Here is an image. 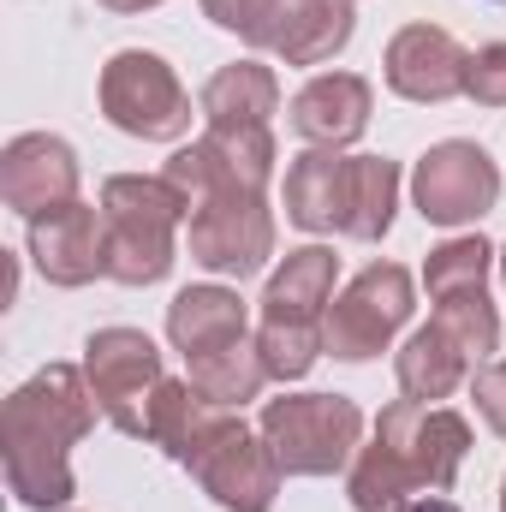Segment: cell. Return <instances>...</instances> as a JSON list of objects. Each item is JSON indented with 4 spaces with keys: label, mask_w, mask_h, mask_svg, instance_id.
<instances>
[{
    "label": "cell",
    "mask_w": 506,
    "mask_h": 512,
    "mask_svg": "<svg viewBox=\"0 0 506 512\" xmlns=\"http://www.w3.org/2000/svg\"><path fill=\"white\" fill-rule=\"evenodd\" d=\"M167 179L191 203V256L215 274H256L274 251V221L262 209V179H251L215 137L179 149Z\"/></svg>",
    "instance_id": "7a4b0ae2"
},
{
    "label": "cell",
    "mask_w": 506,
    "mask_h": 512,
    "mask_svg": "<svg viewBox=\"0 0 506 512\" xmlns=\"http://www.w3.org/2000/svg\"><path fill=\"white\" fill-rule=\"evenodd\" d=\"M501 262H506V256H501Z\"/></svg>",
    "instance_id": "4dcf8cb0"
},
{
    "label": "cell",
    "mask_w": 506,
    "mask_h": 512,
    "mask_svg": "<svg viewBox=\"0 0 506 512\" xmlns=\"http://www.w3.org/2000/svg\"><path fill=\"white\" fill-rule=\"evenodd\" d=\"M0 197L6 209L18 215H42V209H66L78 203V161L60 137L48 131H30V137H12L6 155H0Z\"/></svg>",
    "instance_id": "8fae6325"
},
{
    "label": "cell",
    "mask_w": 506,
    "mask_h": 512,
    "mask_svg": "<svg viewBox=\"0 0 506 512\" xmlns=\"http://www.w3.org/2000/svg\"><path fill=\"white\" fill-rule=\"evenodd\" d=\"M84 376H90L96 405L108 411V423L126 429V435H143L149 399H155V387L167 382L155 340L137 334V328H102V334H90V346H84Z\"/></svg>",
    "instance_id": "52a82bcc"
},
{
    "label": "cell",
    "mask_w": 506,
    "mask_h": 512,
    "mask_svg": "<svg viewBox=\"0 0 506 512\" xmlns=\"http://www.w3.org/2000/svg\"><path fill=\"white\" fill-rule=\"evenodd\" d=\"M352 191H358V155L310 149L286 173V215L304 233H346L352 221Z\"/></svg>",
    "instance_id": "9a60e30c"
},
{
    "label": "cell",
    "mask_w": 506,
    "mask_h": 512,
    "mask_svg": "<svg viewBox=\"0 0 506 512\" xmlns=\"http://www.w3.org/2000/svg\"><path fill=\"white\" fill-rule=\"evenodd\" d=\"M477 405H483V417L495 423V435L506 441V364H489V370H477Z\"/></svg>",
    "instance_id": "4316f807"
},
{
    "label": "cell",
    "mask_w": 506,
    "mask_h": 512,
    "mask_svg": "<svg viewBox=\"0 0 506 512\" xmlns=\"http://www.w3.org/2000/svg\"><path fill=\"white\" fill-rule=\"evenodd\" d=\"M501 512H506V489H501Z\"/></svg>",
    "instance_id": "f546056e"
},
{
    "label": "cell",
    "mask_w": 506,
    "mask_h": 512,
    "mask_svg": "<svg viewBox=\"0 0 506 512\" xmlns=\"http://www.w3.org/2000/svg\"><path fill=\"white\" fill-rule=\"evenodd\" d=\"M30 256L36 268L54 280V286H84L96 274H108V233H102V215L84 209V203H66V209H48L30 221Z\"/></svg>",
    "instance_id": "4fadbf2b"
},
{
    "label": "cell",
    "mask_w": 506,
    "mask_h": 512,
    "mask_svg": "<svg viewBox=\"0 0 506 512\" xmlns=\"http://www.w3.org/2000/svg\"><path fill=\"white\" fill-rule=\"evenodd\" d=\"M346 36H352V0H292L274 30V54H286L292 66H316L334 48H346Z\"/></svg>",
    "instance_id": "ffe728a7"
},
{
    "label": "cell",
    "mask_w": 506,
    "mask_h": 512,
    "mask_svg": "<svg viewBox=\"0 0 506 512\" xmlns=\"http://www.w3.org/2000/svg\"><path fill=\"white\" fill-rule=\"evenodd\" d=\"M364 435V411L340 393H298V399H268L262 411V441L280 459L286 477H328L352 459Z\"/></svg>",
    "instance_id": "277c9868"
},
{
    "label": "cell",
    "mask_w": 506,
    "mask_h": 512,
    "mask_svg": "<svg viewBox=\"0 0 506 512\" xmlns=\"http://www.w3.org/2000/svg\"><path fill=\"white\" fill-rule=\"evenodd\" d=\"M268 382V370H262V352L256 346H227V352H215V358H197L191 364V387L209 399V405H221V411H233V405H245L256 399Z\"/></svg>",
    "instance_id": "7402d4cb"
},
{
    "label": "cell",
    "mask_w": 506,
    "mask_h": 512,
    "mask_svg": "<svg viewBox=\"0 0 506 512\" xmlns=\"http://www.w3.org/2000/svg\"><path fill=\"white\" fill-rule=\"evenodd\" d=\"M411 512H459V507H453V501H441V495H429V501H417Z\"/></svg>",
    "instance_id": "f1b7e54d"
},
{
    "label": "cell",
    "mask_w": 506,
    "mask_h": 512,
    "mask_svg": "<svg viewBox=\"0 0 506 512\" xmlns=\"http://www.w3.org/2000/svg\"><path fill=\"white\" fill-rule=\"evenodd\" d=\"M102 6H114V12H143V6H161V0H102Z\"/></svg>",
    "instance_id": "83f0119b"
},
{
    "label": "cell",
    "mask_w": 506,
    "mask_h": 512,
    "mask_svg": "<svg viewBox=\"0 0 506 512\" xmlns=\"http://www.w3.org/2000/svg\"><path fill=\"white\" fill-rule=\"evenodd\" d=\"M167 334H173V346L191 364L197 358H215V352H227V346L245 340V304L227 286H185L167 304Z\"/></svg>",
    "instance_id": "e0dca14e"
},
{
    "label": "cell",
    "mask_w": 506,
    "mask_h": 512,
    "mask_svg": "<svg viewBox=\"0 0 506 512\" xmlns=\"http://www.w3.org/2000/svg\"><path fill=\"white\" fill-rule=\"evenodd\" d=\"M465 66H471V54L435 24H411L387 48V84L405 102H447V96H459L465 90Z\"/></svg>",
    "instance_id": "5bb4252c"
},
{
    "label": "cell",
    "mask_w": 506,
    "mask_h": 512,
    "mask_svg": "<svg viewBox=\"0 0 506 512\" xmlns=\"http://www.w3.org/2000/svg\"><path fill=\"white\" fill-rule=\"evenodd\" d=\"M411 191H417L423 221H435V227H465V221H477V215L495 209L501 173H495V161H489L477 143H441V149H429V155L417 161Z\"/></svg>",
    "instance_id": "30bf717a"
},
{
    "label": "cell",
    "mask_w": 506,
    "mask_h": 512,
    "mask_svg": "<svg viewBox=\"0 0 506 512\" xmlns=\"http://www.w3.org/2000/svg\"><path fill=\"white\" fill-rule=\"evenodd\" d=\"M185 471L221 501L227 512H268L274 489H280V459L268 453V441H256L239 417H215L203 429V441L191 447Z\"/></svg>",
    "instance_id": "5b68a950"
},
{
    "label": "cell",
    "mask_w": 506,
    "mask_h": 512,
    "mask_svg": "<svg viewBox=\"0 0 506 512\" xmlns=\"http://www.w3.org/2000/svg\"><path fill=\"white\" fill-rule=\"evenodd\" d=\"M376 435H387V441L405 447V459L417 465L423 489H435V495L453 489V477H459V465H465V447H471V429H465L459 411H429V405H417V399L387 405L381 423H376Z\"/></svg>",
    "instance_id": "7c38bea8"
},
{
    "label": "cell",
    "mask_w": 506,
    "mask_h": 512,
    "mask_svg": "<svg viewBox=\"0 0 506 512\" xmlns=\"http://www.w3.org/2000/svg\"><path fill=\"white\" fill-rule=\"evenodd\" d=\"M96 423V393L78 382L72 364H48L42 376L18 387L0 417V447H6V483L24 507L48 512L72 501V465L66 447Z\"/></svg>",
    "instance_id": "6da1fadb"
},
{
    "label": "cell",
    "mask_w": 506,
    "mask_h": 512,
    "mask_svg": "<svg viewBox=\"0 0 506 512\" xmlns=\"http://www.w3.org/2000/svg\"><path fill=\"white\" fill-rule=\"evenodd\" d=\"M256 352H262V370H268L274 382H298V376L316 364V352H322V328H268V322H262Z\"/></svg>",
    "instance_id": "cb8c5ba5"
},
{
    "label": "cell",
    "mask_w": 506,
    "mask_h": 512,
    "mask_svg": "<svg viewBox=\"0 0 506 512\" xmlns=\"http://www.w3.org/2000/svg\"><path fill=\"white\" fill-rule=\"evenodd\" d=\"M465 96L483 102V108H506V42L471 54V66H465Z\"/></svg>",
    "instance_id": "484cf974"
},
{
    "label": "cell",
    "mask_w": 506,
    "mask_h": 512,
    "mask_svg": "<svg viewBox=\"0 0 506 512\" xmlns=\"http://www.w3.org/2000/svg\"><path fill=\"white\" fill-rule=\"evenodd\" d=\"M191 221L179 185L161 179H108L102 185V233H108V274L126 286H149L173 268V227Z\"/></svg>",
    "instance_id": "3957f363"
},
{
    "label": "cell",
    "mask_w": 506,
    "mask_h": 512,
    "mask_svg": "<svg viewBox=\"0 0 506 512\" xmlns=\"http://www.w3.org/2000/svg\"><path fill=\"white\" fill-rule=\"evenodd\" d=\"M465 370H471L465 340H459L453 328L429 322V328H417V334L405 340V352H399V393H405V399H417V405L447 399L453 387L465 382Z\"/></svg>",
    "instance_id": "d6986e66"
},
{
    "label": "cell",
    "mask_w": 506,
    "mask_h": 512,
    "mask_svg": "<svg viewBox=\"0 0 506 512\" xmlns=\"http://www.w3.org/2000/svg\"><path fill=\"white\" fill-rule=\"evenodd\" d=\"M328 292H334V251L322 245H304V251L286 256V268L268 280L262 292V322L268 328H316L328 310Z\"/></svg>",
    "instance_id": "ac0fdd59"
},
{
    "label": "cell",
    "mask_w": 506,
    "mask_h": 512,
    "mask_svg": "<svg viewBox=\"0 0 506 512\" xmlns=\"http://www.w3.org/2000/svg\"><path fill=\"white\" fill-rule=\"evenodd\" d=\"M286 6H292V0H203V12H209L221 30H239L256 48H274V30H280Z\"/></svg>",
    "instance_id": "d4e9b609"
},
{
    "label": "cell",
    "mask_w": 506,
    "mask_h": 512,
    "mask_svg": "<svg viewBox=\"0 0 506 512\" xmlns=\"http://www.w3.org/2000/svg\"><path fill=\"white\" fill-rule=\"evenodd\" d=\"M393 197H399V167L381 155H358V197H352L346 239H381L393 221Z\"/></svg>",
    "instance_id": "603a6c76"
},
{
    "label": "cell",
    "mask_w": 506,
    "mask_h": 512,
    "mask_svg": "<svg viewBox=\"0 0 506 512\" xmlns=\"http://www.w3.org/2000/svg\"><path fill=\"white\" fill-rule=\"evenodd\" d=\"M423 280H429V298L441 304L435 322L453 328L471 358H489L495 340H501L495 304H489V292H483V280H489V245H483V239H453V245H441V251L429 256V274H423Z\"/></svg>",
    "instance_id": "9c48e42d"
},
{
    "label": "cell",
    "mask_w": 506,
    "mask_h": 512,
    "mask_svg": "<svg viewBox=\"0 0 506 512\" xmlns=\"http://www.w3.org/2000/svg\"><path fill=\"white\" fill-rule=\"evenodd\" d=\"M411 316V274L393 268V262H376L364 268L322 316V352L346 358V364H364L376 358L381 346L393 340V328Z\"/></svg>",
    "instance_id": "8992f818"
},
{
    "label": "cell",
    "mask_w": 506,
    "mask_h": 512,
    "mask_svg": "<svg viewBox=\"0 0 506 512\" xmlns=\"http://www.w3.org/2000/svg\"><path fill=\"white\" fill-rule=\"evenodd\" d=\"M370 126V84L352 72H322L292 96V131L316 149H340Z\"/></svg>",
    "instance_id": "2e32d148"
},
{
    "label": "cell",
    "mask_w": 506,
    "mask_h": 512,
    "mask_svg": "<svg viewBox=\"0 0 506 512\" xmlns=\"http://www.w3.org/2000/svg\"><path fill=\"white\" fill-rule=\"evenodd\" d=\"M102 114L131 137H179L191 126V96L179 90L167 60L126 48L102 72Z\"/></svg>",
    "instance_id": "ba28073f"
},
{
    "label": "cell",
    "mask_w": 506,
    "mask_h": 512,
    "mask_svg": "<svg viewBox=\"0 0 506 512\" xmlns=\"http://www.w3.org/2000/svg\"><path fill=\"white\" fill-rule=\"evenodd\" d=\"M274 102H280V84H274V72L256 66V60H239V66L215 72L209 90H203L209 126H268Z\"/></svg>",
    "instance_id": "44dd1931"
}]
</instances>
